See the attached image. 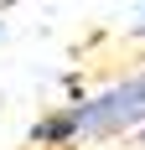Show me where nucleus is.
<instances>
[{
  "label": "nucleus",
  "instance_id": "obj_2",
  "mask_svg": "<svg viewBox=\"0 0 145 150\" xmlns=\"http://www.w3.org/2000/svg\"><path fill=\"white\" fill-rule=\"evenodd\" d=\"M135 36H145V11H140V26H135Z\"/></svg>",
  "mask_w": 145,
  "mask_h": 150
},
{
  "label": "nucleus",
  "instance_id": "obj_1",
  "mask_svg": "<svg viewBox=\"0 0 145 150\" xmlns=\"http://www.w3.org/2000/svg\"><path fill=\"white\" fill-rule=\"evenodd\" d=\"M135 124H145V67L119 78L114 88L83 98V104L47 114L31 129V145H72L78 135H119V129H135Z\"/></svg>",
  "mask_w": 145,
  "mask_h": 150
}]
</instances>
